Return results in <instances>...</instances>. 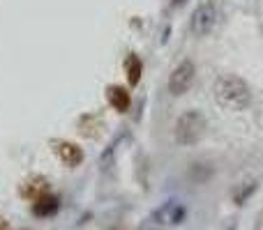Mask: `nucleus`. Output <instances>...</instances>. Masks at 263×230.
Segmentation results:
<instances>
[{
  "mask_svg": "<svg viewBox=\"0 0 263 230\" xmlns=\"http://www.w3.org/2000/svg\"><path fill=\"white\" fill-rule=\"evenodd\" d=\"M213 97L217 101L219 109L229 111V113H242L252 106V90L240 76L236 74H224L215 81Z\"/></svg>",
  "mask_w": 263,
  "mask_h": 230,
  "instance_id": "f257e3e1",
  "label": "nucleus"
},
{
  "mask_svg": "<svg viewBox=\"0 0 263 230\" xmlns=\"http://www.w3.org/2000/svg\"><path fill=\"white\" fill-rule=\"evenodd\" d=\"M205 134V115L201 111H185V113L178 115L176 124H173V136H176V143H180L182 148H190L196 145Z\"/></svg>",
  "mask_w": 263,
  "mask_h": 230,
  "instance_id": "f03ea898",
  "label": "nucleus"
},
{
  "mask_svg": "<svg viewBox=\"0 0 263 230\" xmlns=\"http://www.w3.org/2000/svg\"><path fill=\"white\" fill-rule=\"evenodd\" d=\"M217 18H219V12H217L215 0H203V3L192 12L190 28L196 37H208L210 32L215 30V26H217Z\"/></svg>",
  "mask_w": 263,
  "mask_h": 230,
  "instance_id": "7ed1b4c3",
  "label": "nucleus"
},
{
  "mask_svg": "<svg viewBox=\"0 0 263 230\" xmlns=\"http://www.w3.org/2000/svg\"><path fill=\"white\" fill-rule=\"evenodd\" d=\"M194 78H196V65L192 60H180L173 67V72L168 74V92L173 97H182L194 86Z\"/></svg>",
  "mask_w": 263,
  "mask_h": 230,
  "instance_id": "20e7f679",
  "label": "nucleus"
},
{
  "mask_svg": "<svg viewBox=\"0 0 263 230\" xmlns=\"http://www.w3.org/2000/svg\"><path fill=\"white\" fill-rule=\"evenodd\" d=\"M53 152L69 168H77L83 163V150L72 140H53Z\"/></svg>",
  "mask_w": 263,
  "mask_h": 230,
  "instance_id": "39448f33",
  "label": "nucleus"
},
{
  "mask_svg": "<svg viewBox=\"0 0 263 230\" xmlns=\"http://www.w3.org/2000/svg\"><path fill=\"white\" fill-rule=\"evenodd\" d=\"M18 194H21V198H28V200H32V203H35L37 198H42V196L51 194L49 180H46L44 175H30V177H28V180L21 184Z\"/></svg>",
  "mask_w": 263,
  "mask_h": 230,
  "instance_id": "423d86ee",
  "label": "nucleus"
},
{
  "mask_svg": "<svg viewBox=\"0 0 263 230\" xmlns=\"http://www.w3.org/2000/svg\"><path fill=\"white\" fill-rule=\"evenodd\" d=\"M106 99H109L111 109L118 111V113H127L129 106H132L129 90L123 88V86H109L106 88Z\"/></svg>",
  "mask_w": 263,
  "mask_h": 230,
  "instance_id": "0eeeda50",
  "label": "nucleus"
},
{
  "mask_svg": "<svg viewBox=\"0 0 263 230\" xmlns=\"http://www.w3.org/2000/svg\"><path fill=\"white\" fill-rule=\"evenodd\" d=\"M58 210H60V200H58V196H53V194H46L32 203V214H35V217H42V219L53 217Z\"/></svg>",
  "mask_w": 263,
  "mask_h": 230,
  "instance_id": "6e6552de",
  "label": "nucleus"
},
{
  "mask_svg": "<svg viewBox=\"0 0 263 230\" xmlns=\"http://www.w3.org/2000/svg\"><path fill=\"white\" fill-rule=\"evenodd\" d=\"M125 74H127V83L129 86H139L141 74H143V62H141L139 55L132 53L127 60H125Z\"/></svg>",
  "mask_w": 263,
  "mask_h": 230,
  "instance_id": "1a4fd4ad",
  "label": "nucleus"
},
{
  "mask_svg": "<svg viewBox=\"0 0 263 230\" xmlns=\"http://www.w3.org/2000/svg\"><path fill=\"white\" fill-rule=\"evenodd\" d=\"M0 230H12L9 228V221L7 219H3V217H0Z\"/></svg>",
  "mask_w": 263,
  "mask_h": 230,
  "instance_id": "9d476101",
  "label": "nucleus"
},
{
  "mask_svg": "<svg viewBox=\"0 0 263 230\" xmlns=\"http://www.w3.org/2000/svg\"><path fill=\"white\" fill-rule=\"evenodd\" d=\"M176 3H180V0H176Z\"/></svg>",
  "mask_w": 263,
  "mask_h": 230,
  "instance_id": "9b49d317",
  "label": "nucleus"
}]
</instances>
